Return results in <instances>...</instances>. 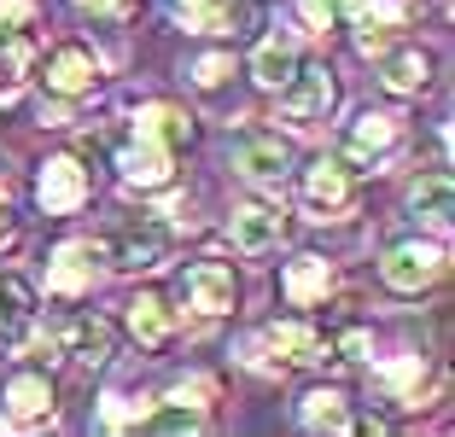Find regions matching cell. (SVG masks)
I'll use <instances>...</instances> for the list:
<instances>
[{
	"label": "cell",
	"mask_w": 455,
	"mask_h": 437,
	"mask_svg": "<svg viewBox=\"0 0 455 437\" xmlns=\"http://www.w3.org/2000/svg\"><path fill=\"white\" fill-rule=\"evenodd\" d=\"M245 6L240 0H181V24L199 29V36H234L245 24Z\"/></svg>",
	"instance_id": "obj_22"
},
{
	"label": "cell",
	"mask_w": 455,
	"mask_h": 437,
	"mask_svg": "<svg viewBox=\"0 0 455 437\" xmlns=\"http://www.w3.org/2000/svg\"><path fill=\"white\" fill-rule=\"evenodd\" d=\"M12 234V199H6V163H0V239Z\"/></svg>",
	"instance_id": "obj_33"
},
{
	"label": "cell",
	"mask_w": 455,
	"mask_h": 437,
	"mask_svg": "<svg viewBox=\"0 0 455 437\" xmlns=\"http://www.w3.org/2000/svg\"><path fill=\"white\" fill-rule=\"evenodd\" d=\"M24 70H29V53H6L0 59V106H12L24 93Z\"/></svg>",
	"instance_id": "obj_29"
},
{
	"label": "cell",
	"mask_w": 455,
	"mask_h": 437,
	"mask_svg": "<svg viewBox=\"0 0 455 437\" xmlns=\"http://www.w3.org/2000/svg\"><path fill=\"white\" fill-rule=\"evenodd\" d=\"M234 356L245 362V368H257V373H281L286 362L275 356V345H268V332H251V338H240V350Z\"/></svg>",
	"instance_id": "obj_28"
},
{
	"label": "cell",
	"mask_w": 455,
	"mask_h": 437,
	"mask_svg": "<svg viewBox=\"0 0 455 437\" xmlns=\"http://www.w3.org/2000/svg\"><path fill=\"white\" fill-rule=\"evenodd\" d=\"M292 70H298V41L292 36H268L263 47L251 53V76L263 82V88H281Z\"/></svg>",
	"instance_id": "obj_24"
},
{
	"label": "cell",
	"mask_w": 455,
	"mask_h": 437,
	"mask_svg": "<svg viewBox=\"0 0 455 437\" xmlns=\"http://www.w3.org/2000/svg\"><path fill=\"white\" fill-rule=\"evenodd\" d=\"M170 158L175 152H164V146L134 134L129 146H117V181L134 187V193H158V187H170Z\"/></svg>",
	"instance_id": "obj_14"
},
{
	"label": "cell",
	"mask_w": 455,
	"mask_h": 437,
	"mask_svg": "<svg viewBox=\"0 0 455 437\" xmlns=\"http://www.w3.org/2000/svg\"><path fill=\"white\" fill-rule=\"evenodd\" d=\"M327 291H333V263H327V257H298V263H286V304L292 309L322 304Z\"/></svg>",
	"instance_id": "obj_19"
},
{
	"label": "cell",
	"mask_w": 455,
	"mask_h": 437,
	"mask_svg": "<svg viewBox=\"0 0 455 437\" xmlns=\"http://www.w3.org/2000/svg\"><path fill=\"white\" fill-rule=\"evenodd\" d=\"M100 268H106V245H94V239H70V245L53 251V263H47V291L76 298V291H88L100 280Z\"/></svg>",
	"instance_id": "obj_10"
},
{
	"label": "cell",
	"mask_w": 455,
	"mask_h": 437,
	"mask_svg": "<svg viewBox=\"0 0 455 437\" xmlns=\"http://www.w3.org/2000/svg\"><path fill=\"white\" fill-rule=\"evenodd\" d=\"M379 385L391 391L397 409H427L432 391H438V368L427 356H397V362H379Z\"/></svg>",
	"instance_id": "obj_13"
},
{
	"label": "cell",
	"mask_w": 455,
	"mask_h": 437,
	"mask_svg": "<svg viewBox=\"0 0 455 437\" xmlns=\"http://www.w3.org/2000/svg\"><path fill=\"white\" fill-rule=\"evenodd\" d=\"M129 332L140 338V350H158V345H170L175 315H170V304H164L158 291H140V298L129 304Z\"/></svg>",
	"instance_id": "obj_21"
},
{
	"label": "cell",
	"mask_w": 455,
	"mask_h": 437,
	"mask_svg": "<svg viewBox=\"0 0 455 437\" xmlns=\"http://www.w3.org/2000/svg\"><path fill=\"white\" fill-rule=\"evenodd\" d=\"M0 425H18V432H36V425H53V379L36 368H18L0 379Z\"/></svg>",
	"instance_id": "obj_5"
},
{
	"label": "cell",
	"mask_w": 455,
	"mask_h": 437,
	"mask_svg": "<svg viewBox=\"0 0 455 437\" xmlns=\"http://www.w3.org/2000/svg\"><path fill=\"white\" fill-rule=\"evenodd\" d=\"M164 257H170V227H158V222H129V227H117L111 245H106V263L129 268V274H147Z\"/></svg>",
	"instance_id": "obj_9"
},
{
	"label": "cell",
	"mask_w": 455,
	"mask_h": 437,
	"mask_svg": "<svg viewBox=\"0 0 455 437\" xmlns=\"http://www.w3.org/2000/svg\"><path fill=\"white\" fill-rule=\"evenodd\" d=\"M88 193H94V181H88V170H82V158H47L36 175V204L47 216H76L82 204H88Z\"/></svg>",
	"instance_id": "obj_6"
},
{
	"label": "cell",
	"mask_w": 455,
	"mask_h": 437,
	"mask_svg": "<svg viewBox=\"0 0 455 437\" xmlns=\"http://www.w3.org/2000/svg\"><path fill=\"white\" fill-rule=\"evenodd\" d=\"M356 0H298V29L304 36H327L339 24V12H350Z\"/></svg>",
	"instance_id": "obj_27"
},
{
	"label": "cell",
	"mask_w": 455,
	"mask_h": 437,
	"mask_svg": "<svg viewBox=\"0 0 455 437\" xmlns=\"http://www.w3.org/2000/svg\"><path fill=\"white\" fill-rule=\"evenodd\" d=\"M281 111L292 123H304V129H315V123H327L333 117V106H339V82H333V70L327 65H304L298 59V70L281 82Z\"/></svg>",
	"instance_id": "obj_4"
},
{
	"label": "cell",
	"mask_w": 455,
	"mask_h": 437,
	"mask_svg": "<svg viewBox=\"0 0 455 437\" xmlns=\"http://www.w3.org/2000/svg\"><path fill=\"white\" fill-rule=\"evenodd\" d=\"M134 134L152 140V146H164V152H181V146L193 140V117L175 111V106H164V99H147V106L134 111Z\"/></svg>",
	"instance_id": "obj_16"
},
{
	"label": "cell",
	"mask_w": 455,
	"mask_h": 437,
	"mask_svg": "<svg viewBox=\"0 0 455 437\" xmlns=\"http://www.w3.org/2000/svg\"><path fill=\"white\" fill-rule=\"evenodd\" d=\"M36 321V291L24 274H0V332H24Z\"/></svg>",
	"instance_id": "obj_26"
},
{
	"label": "cell",
	"mask_w": 455,
	"mask_h": 437,
	"mask_svg": "<svg viewBox=\"0 0 455 437\" xmlns=\"http://www.w3.org/2000/svg\"><path fill=\"white\" fill-rule=\"evenodd\" d=\"M29 18H36V0H0V24H12V29H24Z\"/></svg>",
	"instance_id": "obj_31"
},
{
	"label": "cell",
	"mask_w": 455,
	"mask_h": 437,
	"mask_svg": "<svg viewBox=\"0 0 455 437\" xmlns=\"http://www.w3.org/2000/svg\"><path fill=\"white\" fill-rule=\"evenodd\" d=\"M443 268H450V251H443V239H397L379 263V280L403 298H420L427 286H438Z\"/></svg>",
	"instance_id": "obj_3"
},
{
	"label": "cell",
	"mask_w": 455,
	"mask_h": 437,
	"mask_svg": "<svg viewBox=\"0 0 455 437\" xmlns=\"http://www.w3.org/2000/svg\"><path fill=\"white\" fill-rule=\"evenodd\" d=\"M379 82H386L391 93H420L432 82V53L427 47H415V41H397V47H386L379 41Z\"/></svg>",
	"instance_id": "obj_15"
},
{
	"label": "cell",
	"mask_w": 455,
	"mask_h": 437,
	"mask_svg": "<svg viewBox=\"0 0 455 437\" xmlns=\"http://www.w3.org/2000/svg\"><path fill=\"white\" fill-rule=\"evenodd\" d=\"M350 181H356V175L345 170V163L339 158H322V163H309L304 170V187H298V193H304V211L315 216V222H327V216H339L350 204Z\"/></svg>",
	"instance_id": "obj_12"
},
{
	"label": "cell",
	"mask_w": 455,
	"mask_h": 437,
	"mask_svg": "<svg viewBox=\"0 0 455 437\" xmlns=\"http://www.w3.org/2000/svg\"><path fill=\"white\" fill-rule=\"evenodd\" d=\"M65 356L82 362V368H100V362H111V327L100 315H70L65 321Z\"/></svg>",
	"instance_id": "obj_18"
},
{
	"label": "cell",
	"mask_w": 455,
	"mask_h": 437,
	"mask_svg": "<svg viewBox=\"0 0 455 437\" xmlns=\"http://www.w3.org/2000/svg\"><path fill=\"white\" fill-rule=\"evenodd\" d=\"M147 414H152V391H147L140 379L111 385L106 402H100V425H106V432H129V425H147Z\"/></svg>",
	"instance_id": "obj_17"
},
{
	"label": "cell",
	"mask_w": 455,
	"mask_h": 437,
	"mask_svg": "<svg viewBox=\"0 0 455 437\" xmlns=\"http://www.w3.org/2000/svg\"><path fill=\"white\" fill-rule=\"evenodd\" d=\"M298 420L309 425V432H350V402L339 397V391H309L304 402H298Z\"/></svg>",
	"instance_id": "obj_25"
},
{
	"label": "cell",
	"mask_w": 455,
	"mask_h": 437,
	"mask_svg": "<svg viewBox=\"0 0 455 437\" xmlns=\"http://www.w3.org/2000/svg\"><path fill=\"white\" fill-rule=\"evenodd\" d=\"M403 211L415 216V222H450V170H427L415 187H409V204Z\"/></svg>",
	"instance_id": "obj_23"
},
{
	"label": "cell",
	"mask_w": 455,
	"mask_h": 437,
	"mask_svg": "<svg viewBox=\"0 0 455 437\" xmlns=\"http://www.w3.org/2000/svg\"><path fill=\"white\" fill-rule=\"evenodd\" d=\"M268 345H275V356H281V362H304V368H315V362L333 356V345H327L315 327H304V321H281V327H268Z\"/></svg>",
	"instance_id": "obj_20"
},
{
	"label": "cell",
	"mask_w": 455,
	"mask_h": 437,
	"mask_svg": "<svg viewBox=\"0 0 455 437\" xmlns=\"http://www.w3.org/2000/svg\"><path fill=\"white\" fill-rule=\"evenodd\" d=\"M181 304L193 315H228L240 304V274L228 263H188L181 268Z\"/></svg>",
	"instance_id": "obj_7"
},
{
	"label": "cell",
	"mask_w": 455,
	"mask_h": 437,
	"mask_svg": "<svg viewBox=\"0 0 455 437\" xmlns=\"http://www.w3.org/2000/svg\"><path fill=\"white\" fill-rule=\"evenodd\" d=\"M228 76H234V59H222V53H211V59L193 65V82H199V88H216V82H228Z\"/></svg>",
	"instance_id": "obj_30"
},
{
	"label": "cell",
	"mask_w": 455,
	"mask_h": 437,
	"mask_svg": "<svg viewBox=\"0 0 455 437\" xmlns=\"http://www.w3.org/2000/svg\"><path fill=\"white\" fill-rule=\"evenodd\" d=\"M6 53H29V41L18 36L12 24H0V59H6Z\"/></svg>",
	"instance_id": "obj_32"
},
{
	"label": "cell",
	"mask_w": 455,
	"mask_h": 437,
	"mask_svg": "<svg viewBox=\"0 0 455 437\" xmlns=\"http://www.w3.org/2000/svg\"><path fill=\"white\" fill-rule=\"evenodd\" d=\"M228 163H234V175H245V181H257V187H281L286 175H292L298 152H292V140L275 134V129H240L228 140Z\"/></svg>",
	"instance_id": "obj_2"
},
{
	"label": "cell",
	"mask_w": 455,
	"mask_h": 437,
	"mask_svg": "<svg viewBox=\"0 0 455 437\" xmlns=\"http://www.w3.org/2000/svg\"><path fill=\"white\" fill-rule=\"evenodd\" d=\"M123 0H82V12H117Z\"/></svg>",
	"instance_id": "obj_34"
},
{
	"label": "cell",
	"mask_w": 455,
	"mask_h": 437,
	"mask_svg": "<svg viewBox=\"0 0 455 437\" xmlns=\"http://www.w3.org/2000/svg\"><path fill=\"white\" fill-rule=\"evenodd\" d=\"M47 93L53 99H82V93L100 88V59L94 47H82V41H59L53 53H47V70H41Z\"/></svg>",
	"instance_id": "obj_8"
},
{
	"label": "cell",
	"mask_w": 455,
	"mask_h": 437,
	"mask_svg": "<svg viewBox=\"0 0 455 437\" xmlns=\"http://www.w3.org/2000/svg\"><path fill=\"white\" fill-rule=\"evenodd\" d=\"M397 146H403V117H391V111H356V123L339 134L333 158L350 175H368V170H386L397 158Z\"/></svg>",
	"instance_id": "obj_1"
},
{
	"label": "cell",
	"mask_w": 455,
	"mask_h": 437,
	"mask_svg": "<svg viewBox=\"0 0 455 437\" xmlns=\"http://www.w3.org/2000/svg\"><path fill=\"white\" fill-rule=\"evenodd\" d=\"M281 234H286V216L275 211V204H263V199L234 204V216H228V239H234L245 257L275 251V245H281Z\"/></svg>",
	"instance_id": "obj_11"
}]
</instances>
